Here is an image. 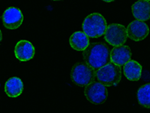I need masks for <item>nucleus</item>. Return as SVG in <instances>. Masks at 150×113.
<instances>
[{
	"label": "nucleus",
	"instance_id": "nucleus-1",
	"mask_svg": "<svg viewBox=\"0 0 150 113\" xmlns=\"http://www.w3.org/2000/svg\"><path fill=\"white\" fill-rule=\"evenodd\" d=\"M83 55L86 64L95 71L111 63L109 48L102 42L91 43L84 51Z\"/></svg>",
	"mask_w": 150,
	"mask_h": 113
},
{
	"label": "nucleus",
	"instance_id": "nucleus-2",
	"mask_svg": "<svg viewBox=\"0 0 150 113\" xmlns=\"http://www.w3.org/2000/svg\"><path fill=\"white\" fill-rule=\"evenodd\" d=\"M107 22L104 17L99 13L89 14L83 22V30L91 38H98L105 34Z\"/></svg>",
	"mask_w": 150,
	"mask_h": 113
},
{
	"label": "nucleus",
	"instance_id": "nucleus-3",
	"mask_svg": "<svg viewBox=\"0 0 150 113\" xmlns=\"http://www.w3.org/2000/svg\"><path fill=\"white\" fill-rule=\"evenodd\" d=\"M96 76L98 82L104 84L105 87L116 86L121 81V67L111 62L96 71Z\"/></svg>",
	"mask_w": 150,
	"mask_h": 113
},
{
	"label": "nucleus",
	"instance_id": "nucleus-4",
	"mask_svg": "<svg viewBox=\"0 0 150 113\" xmlns=\"http://www.w3.org/2000/svg\"><path fill=\"white\" fill-rule=\"evenodd\" d=\"M96 78V71L86 63H77L72 67L71 79L77 85L86 87L94 82Z\"/></svg>",
	"mask_w": 150,
	"mask_h": 113
},
{
	"label": "nucleus",
	"instance_id": "nucleus-5",
	"mask_svg": "<svg viewBox=\"0 0 150 113\" xmlns=\"http://www.w3.org/2000/svg\"><path fill=\"white\" fill-rule=\"evenodd\" d=\"M128 38L127 29L123 25L112 24L108 25L104 34L107 42L114 47L122 46L125 43Z\"/></svg>",
	"mask_w": 150,
	"mask_h": 113
},
{
	"label": "nucleus",
	"instance_id": "nucleus-6",
	"mask_svg": "<svg viewBox=\"0 0 150 113\" xmlns=\"http://www.w3.org/2000/svg\"><path fill=\"white\" fill-rule=\"evenodd\" d=\"M86 99L93 104H102L108 98V90L105 86L98 82H94L85 87L84 90Z\"/></svg>",
	"mask_w": 150,
	"mask_h": 113
},
{
	"label": "nucleus",
	"instance_id": "nucleus-7",
	"mask_svg": "<svg viewBox=\"0 0 150 113\" xmlns=\"http://www.w3.org/2000/svg\"><path fill=\"white\" fill-rule=\"evenodd\" d=\"M2 22L5 28L15 29L20 27L23 21V15L19 9L10 7L4 11L2 15Z\"/></svg>",
	"mask_w": 150,
	"mask_h": 113
},
{
	"label": "nucleus",
	"instance_id": "nucleus-8",
	"mask_svg": "<svg viewBox=\"0 0 150 113\" xmlns=\"http://www.w3.org/2000/svg\"><path fill=\"white\" fill-rule=\"evenodd\" d=\"M128 37L135 41L145 39L149 33V29L147 24L143 21H134L130 23L127 27Z\"/></svg>",
	"mask_w": 150,
	"mask_h": 113
},
{
	"label": "nucleus",
	"instance_id": "nucleus-9",
	"mask_svg": "<svg viewBox=\"0 0 150 113\" xmlns=\"http://www.w3.org/2000/svg\"><path fill=\"white\" fill-rule=\"evenodd\" d=\"M131 51L128 46L122 45L114 47L110 51L111 62L120 67L125 66L131 60Z\"/></svg>",
	"mask_w": 150,
	"mask_h": 113
},
{
	"label": "nucleus",
	"instance_id": "nucleus-10",
	"mask_svg": "<svg viewBox=\"0 0 150 113\" xmlns=\"http://www.w3.org/2000/svg\"><path fill=\"white\" fill-rule=\"evenodd\" d=\"M14 54L20 61H28L33 58L35 55V48L30 41L21 40L17 43L14 48Z\"/></svg>",
	"mask_w": 150,
	"mask_h": 113
},
{
	"label": "nucleus",
	"instance_id": "nucleus-11",
	"mask_svg": "<svg viewBox=\"0 0 150 113\" xmlns=\"http://www.w3.org/2000/svg\"><path fill=\"white\" fill-rule=\"evenodd\" d=\"M132 14L134 17L140 21H148L150 19V1L140 0L135 2L132 7Z\"/></svg>",
	"mask_w": 150,
	"mask_h": 113
},
{
	"label": "nucleus",
	"instance_id": "nucleus-12",
	"mask_svg": "<svg viewBox=\"0 0 150 113\" xmlns=\"http://www.w3.org/2000/svg\"><path fill=\"white\" fill-rule=\"evenodd\" d=\"M23 91V83L18 77H12L5 82V91L8 96L12 98L19 97Z\"/></svg>",
	"mask_w": 150,
	"mask_h": 113
},
{
	"label": "nucleus",
	"instance_id": "nucleus-13",
	"mask_svg": "<svg viewBox=\"0 0 150 113\" xmlns=\"http://www.w3.org/2000/svg\"><path fill=\"white\" fill-rule=\"evenodd\" d=\"M70 45L73 49L76 51H85L89 44V36L85 33L78 31L75 32L70 37Z\"/></svg>",
	"mask_w": 150,
	"mask_h": 113
},
{
	"label": "nucleus",
	"instance_id": "nucleus-14",
	"mask_svg": "<svg viewBox=\"0 0 150 113\" xmlns=\"http://www.w3.org/2000/svg\"><path fill=\"white\" fill-rule=\"evenodd\" d=\"M125 76L130 81H138L142 75V67L138 62L130 60L123 68Z\"/></svg>",
	"mask_w": 150,
	"mask_h": 113
},
{
	"label": "nucleus",
	"instance_id": "nucleus-15",
	"mask_svg": "<svg viewBox=\"0 0 150 113\" xmlns=\"http://www.w3.org/2000/svg\"><path fill=\"white\" fill-rule=\"evenodd\" d=\"M137 97L139 104L150 109V83L141 86L138 89Z\"/></svg>",
	"mask_w": 150,
	"mask_h": 113
},
{
	"label": "nucleus",
	"instance_id": "nucleus-16",
	"mask_svg": "<svg viewBox=\"0 0 150 113\" xmlns=\"http://www.w3.org/2000/svg\"><path fill=\"white\" fill-rule=\"evenodd\" d=\"M104 2H112V0H104Z\"/></svg>",
	"mask_w": 150,
	"mask_h": 113
}]
</instances>
